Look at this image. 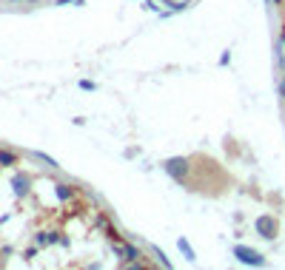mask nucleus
<instances>
[{
	"mask_svg": "<svg viewBox=\"0 0 285 270\" xmlns=\"http://www.w3.org/2000/svg\"><path fill=\"white\" fill-rule=\"evenodd\" d=\"M234 256H237L239 262H245V265H262L260 253H254L251 248H242V245H237V248H234Z\"/></svg>",
	"mask_w": 285,
	"mask_h": 270,
	"instance_id": "nucleus-1",
	"label": "nucleus"
},
{
	"mask_svg": "<svg viewBox=\"0 0 285 270\" xmlns=\"http://www.w3.org/2000/svg\"><path fill=\"white\" fill-rule=\"evenodd\" d=\"M166 171H169L171 177H177V180H180L182 174L188 171V165H185V159H169V162H166Z\"/></svg>",
	"mask_w": 285,
	"mask_h": 270,
	"instance_id": "nucleus-2",
	"label": "nucleus"
},
{
	"mask_svg": "<svg viewBox=\"0 0 285 270\" xmlns=\"http://www.w3.org/2000/svg\"><path fill=\"white\" fill-rule=\"evenodd\" d=\"M257 230H262V236H265V239H271L274 230H277V222L268 219V216H262V219H257Z\"/></svg>",
	"mask_w": 285,
	"mask_h": 270,
	"instance_id": "nucleus-3",
	"label": "nucleus"
},
{
	"mask_svg": "<svg viewBox=\"0 0 285 270\" xmlns=\"http://www.w3.org/2000/svg\"><path fill=\"white\" fill-rule=\"evenodd\" d=\"M180 250L185 253V256H188V259H194V250L188 248V242H185V239H180Z\"/></svg>",
	"mask_w": 285,
	"mask_h": 270,
	"instance_id": "nucleus-4",
	"label": "nucleus"
},
{
	"mask_svg": "<svg viewBox=\"0 0 285 270\" xmlns=\"http://www.w3.org/2000/svg\"><path fill=\"white\" fill-rule=\"evenodd\" d=\"M57 196H60V199H68V196H71V191H68L66 185H60V188H57Z\"/></svg>",
	"mask_w": 285,
	"mask_h": 270,
	"instance_id": "nucleus-5",
	"label": "nucleus"
},
{
	"mask_svg": "<svg viewBox=\"0 0 285 270\" xmlns=\"http://www.w3.org/2000/svg\"><path fill=\"white\" fill-rule=\"evenodd\" d=\"M0 162H3V165H11V162H14V154H6V151H3V154H0Z\"/></svg>",
	"mask_w": 285,
	"mask_h": 270,
	"instance_id": "nucleus-6",
	"label": "nucleus"
},
{
	"mask_svg": "<svg viewBox=\"0 0 285 270\" xmlns=\"http://www.w3.org/2000/svg\"><path fill=\"white\" fill-rule=\"evenodd\" d=\"M14 188H17V193H23V191H26V180L17 177V180H14Z\"/></svg>",
	"mask_w": 285,
	"mask_h": 270,
	"instance_id": "nucleus-7",
	"label": "nucleus"
}]
</instances>
